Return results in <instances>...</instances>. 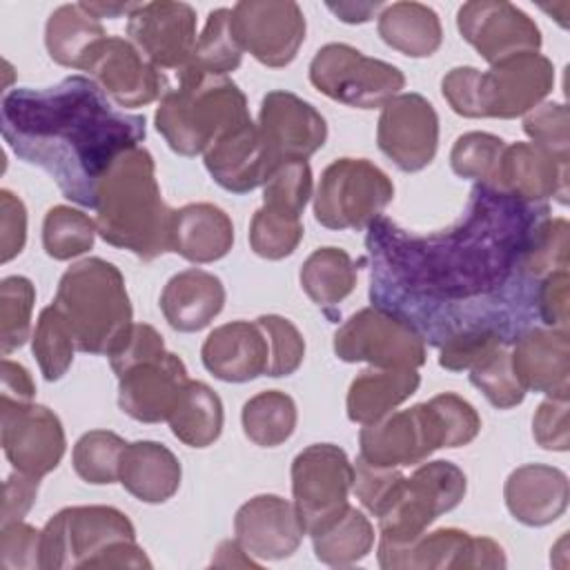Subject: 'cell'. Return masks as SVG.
<instances>
[{
  "instance_id": "43",
  "label": "cell",
  "mask_w": 570,
  "mask_h": 570,
  "mask_svg": "<svg viewBox=\"0 0 570 570\" xmlns=\"http://www.w3.org/2000/svg\"><path fill=\"white\" fill-rule=\"evenodd\" d=\"M36 287L27 276H7L0 283V350L9 356L22 347L31 332Z\"/></svg>"
},
{
  "instance_id": "7",
  "label": "cell",
  "mask_w": 570,
  "mask_h": 570,
  "mask_svg": "<svg viewBox=\"0 0 570 570\" xmlns=\"http://www.w3.org/2000/svg\"><path fill=\"white\" fill-rule=\"evenodd\" d=\"M51 305L65 316L76 347L87 354H109L131 325L125 278L102 258L71 265L60 276Z\"/></svg>"
},
{
  "instance_id": "13",
  "label": "cell",
  "mask_w": 570,
  "mask_h": 570,
  "mask_svg": "<svg viewBox=\"0 0 570 570\" xmlns=\"http://www.w3.org/2000/svg\"><path fill=\"white\" fill-rule=\"evenodd\" d=\"M354 465L334 443H314L292 461V494L305 532H316L347 505Z\"/></svg>"
},
{
  "instance_id": "54",
  "label": "cell",
  "mask_w": 570,
  "mask_h": 570,
  "mask_svg": "<svg viewBox=\"0 0 570 570\" xmlns=\"http://www.w3.org/2000/svg\"><path fill=\"white\" fill-rule=\"evenodd\" d=\"M532 436L543 450L566 452L570 445L568 432V399L548 396L532 419Z\"/></svg>"
},
{
  "instance_id": "8",
  "label": "cell",
  "mask_w": 570,
  "mask_h": 570,
  "mask_svg": "<svg viewBox=\"0 0 570 570\" xmlns=\"http://www.w3.org/2000/svg\"><path fill=\"white\" fill-rule=\"evenodd\" d=\"M465 474L450 461L423 463L403 476L379 519V550H394L419 539L425 528L465 497Z\"/></svg>"
},
{
  "instance_id": "38",
  "label": "cell",
  "mask_w": 570,
  "mask_h": 570,
  "mask_svg": "<svg viewBox=\"0 0 570 570\" xmlns=\"http://www.w3.org/2000/svg\"><path fill=\"white\" fill-rule=\"evenodd\" d=\"M296 403L281 390H265L254 394L240 412L245 436L261 448H276L285 443L296 428Z\"/></svg>"
},
{
  "instance_id": "49",
  "label": "cell",
  "mask_w": 570,
  "mask_h": 570,
  "mask_svg": "<svg viewBox=\"0 0 570 570\" xmlns=\"http://www.w3.org/2000/svg\"><path fill=\"white\" fill-rule=\"evenodd\" d=\"M269 341V367L267 376H289L298 370L305 356V341L296 325L276 314H263L256 318Z\"/></svg>"
},
{
  "instance_id": "42",
  "label": "cell",
  "mask_w": 570,
  "mask_h": 570,
  "mask_svg": "<svg viewBox=\"0 0 570 570\" xmlns=\"http://www.w3.org/2000/svg\"><path fill=\"white\" fill-rule=\"evenodd\" d=\"M31 347L38 367L47 381H58L67 374L73 361V350L78 347L65 316L53 305H47L40 312Z\"/></svg>"
},
{
  "instance_id": "9",
  "label": "cell",
  "mask_w": 570,
  "mask_h": 570,
  "mask_svg": "<svg viewBox=\"0 0 570 570\" xmlns=\"http://www.w3.org/2000/svg\"><path fill=\"white\" fill-rule=\"evenodd\" d=\"M394 198V185L367 158H338L325 167L314 196V216L327 229H367Z\"/></svg>"
},
{
  "instance_id": "44",
  "label": "cell",
  "mask_w": 570,
  "mask_h": 570,
  "mask_svg": "<svg viewBox=\"0 0 570 570\" xmlns=\"http://www.w3.org/2000/svg\"><path fill=\"white\" fill-rule=\"evenodd\" d=\"M301 216H292L272 207H261L249 225V245L256 256L281 261L298 247L303 238Z\"/></svg>"
},
{
  "instance_id": "31",
  "label": "cell",
  "mask_w": 570,
  "mask_h": 570,
  "mask_svg": "<svg viewBox=\"0 0 570 570\" xmlns=\"http://www.w3.org/2000/svg\"><path fill=\"white\" fill-rule=\"evenodd\" d=\"M180 461L176 454L156 441H136L127 443L118 481L122 488L142 503H165L180 488Z\"/></svg>"
},
{
  "instance_id": "47",
  "label": "cell",
  "mask_w": 570,
  "mask_h": 570,
  "mask_svg": "<svg viewBox=\"0 0 570 570\" xmlns=\"http://www.w3.org/2000/svg\"><path fill=\"white\" fill-rule=\"evenodd\" d=\"M312 196V169L307 160H289L274 169L263 185V205L301 216Z\"/></svg>"
},
{
  "instance_id": "17",
  "label": "cell",
  "mask_w": 570,
  "mask_h": 570,
  "mask_svg": "<svg viewBox=\"0 0 570 570\" xmlns=\"http://www.w3.org/2000/svg\"><path fill=\"white\" fill-rule=\"evenodd\" d=\"M461 38L490 65L517 53L539 51L541 31L534 20L512 2L474 0L456 11Z\"/></svg>"
},
{
  "instance_id": "19",
  "label": "cell",
  "mask_w": 570,
  "mask_h": 570,
  "mask_svg": "<svg viewBox=\"0 0 570 570\" xmlns=\"http://www.w3.org/2000/svg\"><path fill=\"white\" fill-rule=\"evenodd\" d=\"M256 127L274 169L289 160H307L327 138L325 118L296 94L281 89L263 96Z\"/></svg>"
},
{
  "instance_id": "53",
  "label": "cell",
  "mask_w": 570,
  "mask_h": 570,
  "mask_svg": "<svg viewBox=\"0 0 570 570\" xmlns=\"http://www.w3.org/2000/svg\"><path fill=\"white\" fill-rule=\"evenodd\" d=\"M499 345H510V343H505L494 332L459 334L439 347V365L450 372H463V370L474 367Z\"/></svg>"
},
{
  "instance_id": "16",
  "label": "cell",
  "mask_w": 570,
  "mask_h": 570,
  "mask_svg": "<svg viewBox=\"0 0 570 570\" xmlns=\"http://www.w3.org/2000/svg\"><path fill=\"white\" fill-rule=\"evenodd\" d=\"M379 149L401 169L421 171L439 147V116L421 94H399L381 107L376 127Z\"/></svg>"
},
{
  "instance_id": "37",
  "label": "cell",
  "mask_w": 570,
  "mask_h": 570,
  "mask_svg": "<svg viewBox=\"0 0 570 570\" xmlns=\"http://www.w3.org/2000/svg\"><path fill=\"white\" fill-rule=\"evenodd\" d=\"M356 265L341 247L314 249L301 267V287L318 307H334L352 294Z\"/></svg>"
},
{
  "instance_id": "11",
  "label": "cell",
  "mask_w": 570,
  "mask_h": 570,
  "mask_svg": "<svg viewBox=\"0 0 570 570\" xmlns=\"http://www.w3.org/2000/svg\"><path fill=\"white\" fill-rule=\"evenodd\" d=\"M363 459L376 468H405L425 461L439 448H454L436 399L412 405L363 425L358 434Z\"/></svg>"
},
{
  "instance_id": "32",
  "label": "cell",
  "mask_w": 570,
  "mask_h": 570,
  "mask_svg": "<svg viewBox=\"0 0 570 570\" xmlns=\"http://www.w3.org/2000/svg\"><path fill=\"white\" fill-rule=\"evenodd\" d=\"M419 383L416 370H363L347 390V419L358 425L376 423L407 401L419 390Z\"/></svg>"
},
{
  "instance_id": "52",
  "label": "cell",
  "mask_w": 570,
  "mask_h": 570,
  "mask_svg": "<svg viewBox=\"0 0 570 570\" xmlns=\"http://www.w3.org/2000/svg\"><path fill=\"white\" fill-rule=\"evenodd\" d=\"M403 481V474L396 468H376L365 463L363 459H356L354 463V481L352 488L361 503L379 517L392 494L396 492L399 483Z\"/></svg>"
},
{
  "instance_id": "29",
  "label": "cell",
  "mask_w": 570,
  "mask_h": 570,
  "mask_svg": "<svg viewBox=\"0 0 570 570\" xmlns=\"http://www.w3.org/2000/svg\"><path fill=\"white\" fill-rule=\"evenodd\" d=\"M223 305V281L198 267L174 274L160 292L163 316L178 332H198L207 327L220 314Z\"/></svg>"
},
{
  "instance_id": "27",
  "label": "cell",
  "mask_w": 570,
  "mask_h": 570,
  "mask_svg": "<svg viewBox=\"0 0 570 570\" xmlns=\"http://www.w3.org/2000/svg\"><path fill=\"white\" fill-rule=\"evenodd\" d=\"M205 167L212 178L232 194H247L267 183L274 165L261 142L258 127L247 120L216 140L205 151Z\"/></svg>"
},
{
  "instance_id": "14",
  "label": "cell",
  "mask_w": 570,
  "mask_h": 570,
  "mask_svg": "<svg viewBox=\"0 0 570 570\" xmlns=\"http://www.w3.org/2000/svg\"><path fill=\"white\" fill-rule=\"evenodd\" d=\"M232 33L265 67L289 65L305 40V16L292 0H243L232 9Z\"/></svg>"
},
{
  "instance_id": "30",
  "label": "cell",
  "mask_w": 570,
  "mask_h": 570,
  "mask_svg": "<svg viewBox=\"0 0 570 570\" xmlns=\"http://www.w3.org/2000/svg\"><path fill=\"white\" fill-rule=\"evenodd\" d=\"M234 243L232 218L212 203H189L174 209L169 252L191 263H214L223 258Z\"/></svg>"
},
{
  "instance_id": "5",
  "label": "cell",
  "mask_w": 570,
  "mask_h": 570,
  "mask_svg": "<svg viewBox=\"0 0 570 570\" xmlns=\"http://www.w3.org/2000/svg\"><path fill=\"white\" fill-rule=\"evenodd\" d=\"M178 78V89H169L156 109V129L176 154H205L252 120L245 94L227 76L180 71Z\"/></svg>"
},
{
  "instance_id": "34",
  "label": "cell",
  "mask_w": 570,
  "mask_h": 570,
  "mask_svg": "<svg viewBox=\"0 0 570 570\" xmlns=\"http://www.w3.org/2000/svg\"><path fill=\"white\" fill-rule=\"evenodd\" d=\"M107 33L100 20L85 11L80 2L58 7L45 27V45L51 60L73 69H82L89 51Z\"/></svg>"
},
{
  "instance_id": "21",
  "label": "cell",
  "mask_w": 570,
  "mask_h": 570,
  "mask_svg": "<svg viewBox=\"0 0 570 570\" xmlns=\"http://www.w3.org/2000/svg\"><path fill=\"white\" fill-rule=\"evenodd\" d=\"M189 383L185 363L163 350L118 374V405L140 423L167 421Z\"/></svg>"
},
{
  "instance_id": "18",
  "label": "cell",
  "mask_w": 570,
  "mask_h": 570,
  "mask_svg": "<svg viewBox=\"0 0 570 570\" xmlns=\"http://www.w3.org/2000/svg\"><path fill=\"white\" fill-rule=\"evenodd\" d=\"M127 36L158 69L183 71L196 49V11L187 2H138L127 16Z\"/></svg>"
},
{
  "instance_id": "23",
  "label": "cell",
  "mask_w": 570,
  "mask_h": 570,
  "mask_svg": "<svg viewBox=\"0 0 570 570\" xmlns=\"http://www.w3.org/2000/svg\"><path fill=\"white\" fill-rule=\"evenodd\" d=\"M234 534L249 557L276 561L294 554L307 532L294 501L258 494L236 510Z\"/></svg>"
},
{
  "instance_id": "35",
  "label": "cell",
  "mask_w": 570,
  "mask_h": 570,
  "mask_svg": "<svg viewBox=\"0 0 570 570\" xmlns=\"http://www.w3.org/2000/svg\"><path fill=\"white\" fill-rule=\"evenodd\" d=\"M309 537L316 559L334 568L361 561L374 546V528L370 519L350 503Z\"/></svg>"
},
{
  "instance_id": "40",
  "label": "cell",
  "mask_w": 570,
  "mask_h": 570,
  "mask_svg": "<svg viewBox=\"0 0 570 570\" xmlns=\"http://www.w3.org/2000/svg\"><path fill=\"white\" fill-rule=\"evenodd\" d=\"M96 220L80 209L56 205L45 214L42 247L53 261H69L94 247Z\"/></svg>"
},
{
  "instance_id": "46",
  "label": "cell",
  "mask_w": 570,
  "mask_h": 570,
  "mask_svg": "<svg viewBox=\"0 0 570 570\" xmlns=\"http://www.w3.org/2000/svg\"><path fill=\"white\" fill-rule=\"evenodd\" d=\"M470 372V383L483 392V396L499 410H510L519 405L525 390L514 376L510 361V345H499L483 361H479Z\"/></svg>"
},
{
  "instance_id": "51",
  "label": "cell",
  "mask_w": 570,
  "mask_h": 570,
  "mask_svg": "<svg viewBox=\"0 0 570 570\" xmlns=\"http://www.w3.org/2000/svg\"><path fill=\"white\" fill-rule=\"evenodd\" d=\"M42 530L29 523L11 521L2 525L0 534V568L2 570H33L40 568Z\"/></svg>"
},
{
  "instance_id": "56",
  "label": "cell",
  "mask_w": 570,
  "mask_h": 570,
  "mask_svg": "<svg viewBox=\"0 0 570 570\" xmlns=\"http://www.w3.org/2000/svg\"><path fill=\"white\" fill-rule=\"evenodd\" d=\"M568 283H570L568 269L552 272L541 281L537 305H539V321L546 327L568 332V318H570V307H568L570 285Z\"/></svg>"
},
{
  "instance_id": "57",
  "label": "cell",
  "mask_w": 570,
  "mask_h": 570,
  "mask_svg": "<svg viewBox=\"0 0 570 570\" xmlns=\"http://www.w3.org/2000/svg\"><path fill=\"white\" fill-rule=\"evenodd\" d=\"M38 481L24 472H13L4 481V501H2V525L20 521L33 505L38 497Z\"/></svg>"
},
{
  "instance_id": "58",
  "label": "cell",
  "mask_w": 570,
  "mask_h": 570,
  "mask_svg": "<svg viewBox=\"0 0 570 570\" xmlns=\"http://www.w3.org/2000/svg\"><path fill=\"white\" fill-rule=\"evenodd\" d=\"M2 401L9 403H31L36 396V385L29 370L11 358H2Z\"/></svg>"
},
{
  "instance_id": "20",
  "label": "cell",
  "mask_w": 570,
  "mask_h": 570,
  "mask_svg": "<svg viewBox=\"0 0 570 570\" xmlns=\"http://www.w3.org/2000/svg\"><path fill=\"white\" fill-rule=\"evenodd\" d=\"M65 430L49 407L2 401V450L9 463L29 476H45L65 454Z\"/></svg>"
},
{
  "instance_id": "33",
  "label": "cell",
  "mask_w": 570,
  "mask_h": 570,
  "mask_svg": "<svg viewBox=\"0 0 570 570\" xmlns=\"http://www.w3.org/2000/svg\"><path fill=\"white\" fill-rule=\"evenodd\" d=\"M379 36L394 51L410 58L432 56L443 40L441 20L421 2H392L379 13Z\"/></svg>"
},
{
  "instance_id": "39",
  "label": "cell",
  "mask_w": 570,
  "mask_h": 570,
  "mask_svg": "<svg viewBox=\"0 0 570 570\" xmlns=\"http://www.w3.org/2000/svg\"><path fill=\"white\" fill-rule=\"evenodd\" d=\"M229 20H232V9H225V7L214 9L207 16V22L203 33L198 36L191 62L183 71L227 76V71H234L240 65L243 49L238 47L232 33Z\"/></svg>"
},
{
  "instance_id": "50",
  "label": "cell",
  "mask_w": 570,
  "mask_h": 570,
  "mask_svg": "<svg viewBox=\"0 0 570 570\" xmlns=\"http://www.w3.org/2000/svg\"><path fill=\"white\" fill-rule=\"evenodd\" d=\"M523 131L554 158L568 163V109L561 102H543L523 118Z\"/></svg>"
},
{
  "instance_id": "41",
  "label": "cell",
  "mask_w": 570,
  "mask_h": 570,
  "mask_svg": "<svg viewBox=\"0 0 570 570\" xmlns=\"http://www.w3.org/2000/svg\"><path fill=\"white\" fill-rule=\"evenodd\" d=\"M127 441L111 430H89L85 432L71 452V463L76 474L91 485H105L118 481L120 456Z\"/></svg>"
},
{
  "instance_id": "25",
  "label": "cell",
  "mask_w": 570,
  "mask_h": 570,
  "mask_svg": "<svg viewBox=\"0 0 570 570\" xmlns=\"http://www.w3.org/2000/svg\"><path fill=\"white\" fill-rule=\"evenodd\" d=\"M200 358L216 379L245 383L263 374L267 376L269 341L258 321H232L209 332Z\"/></svg>"
},
{
  "instance_id": "24",
  "label": "cell",
  "mask_w": 570,
  "mask_h": 570,
  "mask_svg": "<svg viewBox=\"0 0 570 570\" xmlns=\"http://www.w3.org/2000/svg\"><path fill=\"white\" fill-rule=\"evenodd\" d=\"M510 361L517 381L528 392L568 399L570 392V347L568 332L552 327H530L510 345Z\"/></svg>"
},
{
  "instance_id": "2",
  "label": "cell",
  "mask_w": 570,
  "mask_h": 570,
  "mask_svg": "<svg viewBox=\"0 0 570 570\" xmlns=\"http://www.w3.org/2000/svg\"><path fill=\"white\" fill-rule=\"evenodd\" d=\"M0 125L2 140L20 160L47 171L65 198L91 209L102 176L147 134L145 116L116 109L85 76L7 91Z\"/></svg>"
},
{
  "instance_id": "12",
  "label": "cell",
  "mask_w": 570,
  "mask_h": 570,
  "mask_svg": "<svg viewBox=\"0 0 570 570\" xmlns=\"http://www.w3.org/2000/svg\"><path fill=\"white\" fill-rule=\"evenodd\" d=\"M334 354L345 363L367 361L372 367L419 370L425 363V341L405 321L372 305L336 330Z\"/></svg>"
},
{
  "instance_id": "28",
  "label": "cell",
  "mask_w": 570,
  "mask_h": 570,
  "mask_svg": "<svg viewBox=\"0 0 570 570\" xmlns=\"http://www.w3.org/2000/svg\"><path fill=\"white\" fill-rule=\"evenodd\" d=\"M510 514L532 528L557 521L568 508V476L559 468L528 463L510 472L503 488Z\"/></svg>"
},
{
  "instance_id": "1",
  "label": "cell",
  "mask_w": 570,
  "mask_h": 570,
  "mask_svg": "<svg viewBox=\"0 0 570 570\" xmlns=\"http://www.w3.org/2000/svg\"><path fill=\"white\" fill-rule=\"evenodd\" d=\"M548 203H530L476 183L456 225L412 234L392 218L367 225L370 301L405 321L428 345L468 332H494L505 343L539 321V285L528 252Z\"/></svg>"
},
{
  "instance_id": "15",
  "label": "cell",
  "mask_w": 570,
  "mask_h": 570,
  "mask_svg": "<svg viewBox=\"0 0 570 570\" xmlns=\"http://www.w3.org/2000/svg\"><path fill=\"white\" fill-rule=\"evenodd\" d=\"M82 71L120 107H142L169 91L165 73L134 42L120 36H107L96 42Z\"/></svg>"
},
{
  "instance_id": "22",
  "label": "cell",
  "mask_w": 570,
  "mask_h": 570,
  "mask_svg": "<svg viewBox=\"0 0 570 570\" xmlns=\"http://www.w3.org/2000/svg\"><path fill=\"white\" fill-rule=\"evenodd\" d=\"M379 566L396 568H505L503 548L456 528L423 532L403 548L379 550Z\"/></svg>"
},
{
  "instance_id": "60",
  "label": "cell",
  "mask_w": 570,
  "mask_h": 570,
  "mask_svg": "<svg viewBox=\"0 0 570 570\" xmlns=\"http://www.w3.org/2000/svg\"><path fill=\"white\" fill-rule=\"evenodd\" d=\"M85 11H89L94 18H118V16H129L138 2H80Z\"/></svg>"
},
{
  "instance_id": "36",
  "label": "cell",
  "mask_w": 570,
  "mask_h": 570,
  "mask_svg": "<svg viewBox=\"0 0 570 570\" xmlns=\"http://www.w3.org/2000/svg\"><path fill=\"white\" fill-rule=\"evenodd\" d=\"M174 436L189 448H207L223 432L220 396L200 381H189L167 419Z\"/></svg>"
},
{
  "instance_id": "48",
  "label": "cell",
  "mask_w": 570,
  "mask_h": 570,
  "mask_svg": "<svg viewBox=\"0 0 570 570\" xmlns=\"http://www.w3.org/2000/svg\"><path fill=\"white\" fill-rule=\"evenodd\" d=\"M568 249H570V227L566 218H546L530 245L528 252V272L543 281L552 272L568 269Z\"/></svg>"
},
{
  "instance_id": "45",
  "label": "cell",
  "mask_w": 570,
  "mask_h": 570,
  "mask_svg": "<svg viewBox=\"0 0 570 570\" xmlns=\"http://www.w3.org/2000/svg\"><path fill=\"white\" fill-rule=\"evenodd\" d=\"M503 149L505 142L499 136L485 131H470L456 138L450 154V165L461 178L494 185Z\"/></svg>"
},
{
  "instance_id": "26",
  "label": "cell",
  "mask_w": 570,
  "mask_h": 570,
  "mask_svg": "<svg viewBox=\"0 0 570 570\" xmlns=\"http://www.w3.org/2000/svg\"><path fill=\"white\" fill-rule=\"evenodd\" d=\"M492 187L530 203H546L554 196L566 205L568 163L554 158L534 142L505 145Z\"/></svg>"
},
{
  "instance_id": "3",
  "label": "cell",
  "mask_w": 570,
  "mask_h": 570,
  "mask_svg": "<svg viewBox=\"0 0 570 570\" xmlns=\"http://www.w3.org/2000/svg\"><path fill=\"white\" fill-rule=\"evenodd\" d=\"M174 209L160 198L154 158L145 147L125 151L102 176L96 196V229L114 247L142 261L169 252Z\"/></svg>"
},
{
  "instance_id": "10",
  "label": "cell",
  "mask_w": 570,
  "mask_h": 570,
  "mask_svg": "<svg viewBox=\"0 0 570 570\" xmlns=\"http://www.w3.org/2000/svg\"><path fill=\"white\" fill-rule=\"evenodd\" d=\"M309 82L336 102L376 109L399 96L405 87V76L399 67L363 56L345 42H330L312 58Z\"/></svg>"
},
{
  "instance_id": "4",
  "label": "cell",
  "mask_w": 570,
  "mask_h": 570,
  "mask_svg": "<svg viewBox=\"0 0 570 570\" xmlns=\"http://www.w3.org/2000/svg\"><path fill=\"white\" fill-rule=\"evenodd\" d=\"M40 568H151L136 528L111 505H71L42 528Z\"/></svg>"
},
{
  "instance_id": "55",
  "label": "cell",
  "mask_w": 570,
  "mask_h": 570,
  "mask_svg": "<svg viewBox=\"0 0 570 570\" xmlns=\"http://www.w3.org/2000/svg\"><path fill=\"white\" fill-rule=\"evenodd\" d=\"M27 240L24 203L9 189H0V261L9 263L18 256Z\"/></svg>"
},
{
  "instance_id": "59",
  "label": "cell",
  "mask_w": 570,
  "mask_h": 570,
  "mask_svg": "<svg viewBox=\"0 0 570 570\" xmlns=\"http://www.w3.org/2000/svg\"><path fill=\"white\" fill-rule=\"evenodd\" d=\"M338 20L347 24H361L374 18L376 11H381L385 4L381 2H327L325 4Z\"/></svg>"
},
{
  "instance_id": "6",
  "label": "cell",
  "mask_w": 570,
  "mask_h": 570,
  "mask_svg": "<svg viewBox=\"0 0 570 570\" xmlns=\"http://www.w3.org/2000/svg\"><path fill=\"white\" fill-rule=\"evenodd\" d=\"M554 85V67L539 51L517 53L488 71L454 67L441 80L452 111L465 118H517L534 109Z\"/></svg>"
}]
</instances>
